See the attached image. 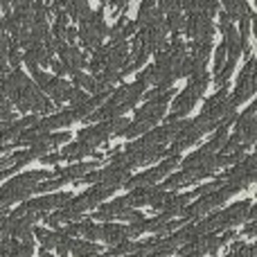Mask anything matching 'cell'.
<instances>
[{
  "mask_svg": "<svg viewBox=\"0 0 257 257\" xmlns=\"http://www.w3.org/2000/svg\"><path fill=\"white\" fill-rule=\"evenodd\" d=\"M187 36L196 43H212L214 39V23L203 12H192L185 16V27H183Z\"/></svg>",
  "mask_w": 257,
  "mask_h": 257,
  "instance_id": "8fae6325",
  "label": "cell"
},
{
  "mask_svg": "<svg viewBox=\"0 0 257 257\" xmlns=\"http://www.w3.org/2000/svg\"><path fill=\"white\" fill-rule=\"evenodd\" d=\"M104 158H95V160H77V163L68 165V167L63 169H54L52 172V178H48V181L39 183L34 190V194H45V192L50 190H59V187L68 185V183H77L81 176H86L88 172H93V169L99 167V163H102Z\"/></svg>",
  "mask_w": 257,
  "mask_h": 257,
  "instance_id": "5b68a950",
  "label": "cell"
},
{
  "mask_svg": "<svg viewBox=\"0 0 257 257\" xmlns=\"http://www.w3.org/2000/svg\"><path fill=\"white\" fill-rule=\"evenodd\" d=\"M210 81V72H196V75H190L187 77V86L181 90V93L174 95V102L169 106V115H167V122L169 120H185V115H190L192 108L196 106L203 93L208 90Z\"/></svg>",
  "mask_w": 257,
  "mask_h": 257,
  "instance_id": "7a4b0ae2",
  "label": "cell"
},
{
  "mask_svg": "<svg viewBox=\"0 0 257 257\" xmlns=\"http://www.w3.org/2000/svg\"><path fill=\"white\" fill-rule=\"evenodd\" d=\"M178 165H181V154H169V156H165V158L160 160L156 167L145 169V172L136 174V176H128L126 181L122 183V187H124V190H138V187L158 185L165 176L174 174V169H176Z\"/></svg>",
  "mask_w": 257,
  "mask_h": 257,
  "instance_id": "8992f818",
  "label": "cell"
},
{
  "mask_svg": "<svg viewBox=\"0 0 257 257\" xmlns=\"http://www.w3.org/2000/svg\"><path fill=\"white\" fill-rule=\"evenodd\" d=\"M257 90V75H255V57H248L244 70L239 72V79H237V86L230 95H228V102L235 108H239L244 102H248Z\"/></svg>",
  "mask_w": 257,
  "mask_h": 257,
  "instance_id": "9c48e42d",
  "label": "cell"
},
{
  "mask_svg": "<svg viewBox=\"0 0 257 257\" xmlns=\"http://www.w3.org/2000/svg\"><path fill=\"white\" fill-rule=\"evenodd\" d=\"M221 181H223V178H221ZM237 192H239V190H237L235 185H230V183L223 181V185L219 187V190L208 192V194H201V196H196V199H192L190 203L183 208L181 219H185V221H196V219L210 214L212 210L221 208L223 203H228V201H230Z\"/></svg>",
  "mask_w": 257,
  "mask_h": 257,
  "instance_id": "3957f363",
  "label": "cell"
},
{
  "mask_svg": "<svg viewBox=\"0 0 257 257\" xmlns=\"http://www.w3.org/2000/svg\"><path fill=\"white\" fill-rule=\"evenodd\" d=\"M255 163H257V156L255 154H246L239 163H235L226 174H223V181L235 185L237 190H246L248 185H253L255 178H257V172H255Z\"/></svg>",
  "mask_w": 257,
  "mask_h": 257,
  "instance_id": "30bf717a",
  "label": "cell"
},
{
  "mask_svg": "<svg viewBox=\"0 0 257 257\" xmlns=\"http://www.w3.org/2000/svg\"><path fill=\"white\" fill-rule=\"evenodd\" d=\"M57 54L68 75H75V72H79L86 66V54L81 50H77V45H61L57 50Z\"/></svg>",
  "mask_w": 257,
  "mask_h": 257,
  "instance_id": "5bb4252c",
  "label": "cell"
},
{
  "mask_svg": "<svg viewBox=\"0 0 257 257\" xmlns=\"http://www.w3.org/2000/svg\"><path fill=\"white\" fill-rule=\"evenodd\" d=\"M217 16H219V30H221V34L228 30V27H232V25H235V21H232V18L228 16L226 12H219Z\"/></svg>",
  "mask_w": 257,
  "mask_h": 257,
  "instance_id": "83f0119b",
  "label": "cell"
},
{
  "mask_svg": "<svg viewBox=\"0 0 257 257\" xmlns=\"http://www.w3.org/2000/svg\"><path fill=\"white\" fill-rule=\"evenodd\" d=\"M34 239L41 241V248L45 250H54L57 257H68V244L70 237L63 230H48V228H34Z\"/></svg>",
  "mask_w": 257,
  "mask_h": 257,
  "instance_id": "7c38bea8",
  "label": "cell"
},
{
  "mask_svg": "<svg viewBox=\"0 0 257 257\" xmlns=\"http://www.w3.org/2000/svg\"><path fill=\"white\" fill-rule=\"evenodd\" d=\"M126 124H128V120H126L124 115H120V117H108V120H102V122H97V124H90V126L81 128V131L77 133V140L88 142V145L95 149V147L104 145L108 138L122 136V131L126 128Z\"/></svg>",
  "mask_w": 257,
  "mask_h": 257,
  "instance_id": "52a82bcc",
  "label": "cell"
},
{
  "mask_svg": "<svg viewBox=\"0 0 257 257\" xmlns=\"http://www.w3.org/2000/svg\"><path fill=\"white\" fill-rule=\"evenodd\" d=\"M70 199H72L70 192H57V194L36 196V199L21 201V205H18L16 210H12V212L18 214V217H25L27 221H32L36 226V223H39L45 214H50V212H54V210L63 208V205H66Z\"/></svg>",
  "mask_w": 257,
  "mask_h": 257,
  "instance_id": "277c9868",
  "label": "cell"
},
{
  "mask_svg": "<svg viewBox=\"0 0 257 257\" xmlns=\"http://www.w3.org/2000/svg\"><path fill=\"white\" fill-rule=\"evenodd\" d=\"M223 257H232V255H230V253H228V255H223Z\"/></svg>",
  "mask_w": 257,
  "mask_h": 257,
  "instance_id": "1f68e13d",
  "label": "cell"
},
{
  "mask_svg": "<svg viewBox=\"0 0 257 257\" xmlns=\"http://www.w3.org/2000/svg\"><path fill=\"white\" fill-rule=\"evenodd\" d=\"M68 253L75 255V257H97V255H102V248H99L95 241L81 239V237H70Z\"/></svg>",
  "mask_w": 257,
  "mask_h": 257,
  "instance_id": "ffe728a7",
  "label": "cell"
},
{
  "mask_svg": "<svg viewBox=\"0 0 257 257\" xmlns=\"http://www.w3.org/2000/svg\"><path fill=\"white\" fill-rule=\"evenodd\" d=\"M226 63V45H217V50H214V72L221 70V66Z\"/></svg>",
  "mask_w": 257,
  "mask_h": 257,
  "instance_id": "484cf974",
  "label": "cell"
},
{
  "mask_svg": "<svg viewBox=\"0 0 257 257\" xmlns=\"http://www.w3.org/2000/svg\"><path fill=\"white\" fill-rule=\"evenodd\" d=\"M230 255H232V257H255V255H257V246H255V244H248V241L235 239V241H232Z\"/></svg>",
  "mask_w": 257,
  "mask_h": 257,
  "instance_id": "cb8c5ba5",
  "label": "cell"
},
{
  "mask_svg": "<svg viewBox=\"0 0 257 257\" xmlns=\"http://www.w3.org/2000/svg\"><path fill=\"white\" fill-rule=\"evenodd\" d=\"M0 253L3 257H34V244H25L21 239H0Z\"/></svg>",
  "mask_w": 257,
  "mask_h": 257,
  "instance_id": "2e32d148",
  "label": "cell"
},
{
  "mask_svg": "<svg viewBox=\"0 0 257 257\" xmlns=\"http://www.w3.org/2000/svg\"><path fill=\"white\" fill-rule=\"evenodd\" d=\"M23 63V54H21V48L16 43H9V50H7V66L12 68H21Z\"/></svg>",
  "mask_w": 257,
  "mask_h": 257,
  "instance_id": "d4e9b609",
  "label": "cell"
},
{
  "mask_svg": "<svg viewBox=\"0 0 257 257\" xmlns=\"http://www.w3.org/2000/svg\"><path fill=\"white\" fill-rule=\"evenodd\" d=\"M108 34V25L104 21V12L97 9V12H90L84 21L79 23V30H77V39L81 41L86 50H95L102 45V41L106 39Z\"/></svg>",
  "mask_w": 257,
  "mask_h": 257,
  "instance_id": "ba28073f",
  "label": "cell"
},
{
  "mask_svg": "<svg viewBox=\"0 0 257 257\" xmlns=\"http://www.w3.org/2000/svg\"><path fill=\"white\" fill-rule=\"evenodd\" d=\"M39 160H41L43 165H57V163H61V156H59V151H50V154L41 156Z\"/></svg>",
  "mask_w": 257,
  "mask_h": 257,
  "instance_id": "f1b7e54d",
  "label": "cell"
},
{
  "mask_svg": "<svg viewBox=\"0 0 257 257\" xmlns=\"http://www.w3.org/2000/svg\"><path fill=\"white\" fill-rule=\"evenodd\" d=\"M99 239L108 246L122 244V241H131L128 239V223H120V221L99 223Z\"/></svg>",
  "mask_w": 257,
  "mask_h": 257,
  "instance_id": "9a60e30c",
  "label": "cell"
},
{
  "mask_svg": "<svg viewBox=\"0 0 257 257\" xmlns=\"http://www.w3.org/2000/svg\"><path fill=\"white\" fill-rule=\"evenodd\" d=\"M255 232H257L255 221H246V226H244V235H246V237H255Z\"/></svg>",
  "mask_w": 257,
  "mask_h": 257,
  "instance_id": "4dcf8cb0",
  "label": "cell"
},
{
  "mask_svg": "<svg viewBox=\"0 0 257 257\" xmlns=\"http://www.w3.org/2000/svg\"><path fill=\"white\" fill-rule=\"evenodd\" d=\"M250 205H253V201L244 199V201H237V203L228 205V208H221L219 212H210L208 217L196 219V221H192L194 235L199 237V235H205V232L230 230V228L250 221Z\"/></svg>",
  "mask_w": 257,
  "mask_h": 257,
  "instance_id": "6da1fadb",
  "label": "cell"
},
{
  "mask_svg": "<svg viewBox=\"0 0 257 257\" xmlns=\"http://www.w3.org/2000/svg\"><path fill=\"white\" fill-rule=\"evenodd\" d=\"M138 32V27H136V23L133 21H128L126 18V14H122L120 16V21L113 25V30H108V39H111V45H117V43H122V41H128L133 34Z\"/></svg>",
  "mask_w": 257,
  "mask_h": 257,
  "instance_id": "e0dca14e",
  "label": "cell"
},
{
  "mask_svg": "<svg viewBox=\"0 0 257 257\" xmlns=\"http://www.w3.org/2000/svg\"><path fill=\"white\" fill-rule=\"evenodd\" d=\"M156 7H158L163 14H169V12L181 9V5H178V0H156Z\"/></svg>",
  "mask_w": 257,
  "mask_h": 257,
  "instance_id": "4316f807",
  "label": "cell"
},
{
  "mask_svg": "<svg viewBox=\"0 0 257 257\" xmlns=\"http://www.w3.org/2000/svg\"><path fill=\"white\" fill-rule=\"evenodd\" d=\"M50 68H52V75H54V77H63V75H68L66 68H63V63L59 61V59H50Z\"/></svg>",
  "mask_w": 257,
  "mask_h": 257,
  "instance_id": "f546056e",
  "label": "cell"
},
{
  "mask_svg": "<svg viewBox=\"0 0 257 257\" xmlns=\"http://www.w3.org/2000/svg\"><path fill=\"white\" fill-rule=\"evenodd\" d=\"M77 117L70 108L66 111H59V113H50L48 117H39V122L34 124L36 131H43V133H52L57 128H68L70 124H75Z\"/></svg>",
  "mask_w": 257,
  "mask_h": 257,
  "instance_id": "4fadbf2b",
  "label": "cell"
},
{
  "mask_svg": "<svg viewBox=\"0 0 257 257\" xmlns=\"http://www.w3.org/2000/svg\"><path fill=\"white\" fill-rule=\"evenodd\" d=\"M194 199V196L187 192V194H169V199L163 203V208L158 210L160 214H165L167 219H176V217H181V212H183V208H185L190 201Z\"/></svg>",
  "mask_w": 257,
  "mask_h": 257,
  "instance_id": "ac0fdd59",
  "label": "cell"
},
{
  "mask_svg": "<svg viewBox=\"0 0 257 257\" xmlns=\"http://www.w3.org/2000/svg\"><path fill=\"white\" fill-rule=\"evenodd\" d=\"M0 257H3V253H0Z\"/></svg>",
  "mask_w": 257,
  "mask_h": 257,
  "instance_id": "d6a6232c",
  "label": "cell"
},
{
  "mask_svg": "<svg viewBox=\"0 0 257 257\" xmlns=\"http://www.w3.org/2000/svg\"><path fill=\"white\" fill-rule=\"evenodd\" d=\"M70 90H72L70 81L61 79V77H52L48 88H45L43 93L52 99V104H63V102H68V97H70Z\"/></svg>",
  "mask_w": 257,
  "mask_h": 257,
  "instance_id": "d6986e66",
  "label": "cell"
},
{
  "mask_svg": "<svg viewBox=\"0 0 257 257\" xmlns=\"http://www.w3.org/2000/svg\"><path fill=\"white\" fill-rule=\"evenodd\" d=\"M90 154H95V149L88 145V142H81V140L66 142V147L59 151L61 160H81L84 156H90Z\"/></svg>",
  "mask_w": 257,
  "mask_h": 257,
  "instance_id": "44dd1931",
  "label": "cell"
},
{
  "mask_svg": "<svg viewBox=\"0 0 257 257\" xmlns=\"http://www.w3.org/2000/svg\"><path fill=\"white\" fill-rule=\"evenodd\" d=\"M165 27H167V32H172L174 36H178L183 32V27H185V16H183L181 9H176V12H169L165 14Z\"/></svg>",
  "mask_w": 257,
  "mask_h": 257,
  "instance_id": "603a6c76",
  "label": "cell"
},
{
  "mask_svg": "<svg viewBox=\"0 0 257 257\" xmlns=\"http://www.w3.org/2000/svg\"><path fill=\"white\" fill-rule=\"evenodd\" d=\"M63 12L68 14V18H70V21L81 23L90 14V5H88V0H66Z\"/></svg>",
  "mask_w": 257,
  "mask_h": 257,
  "instance_id": "7402d4cb",
  "label": "cell"
}]
</instances>
